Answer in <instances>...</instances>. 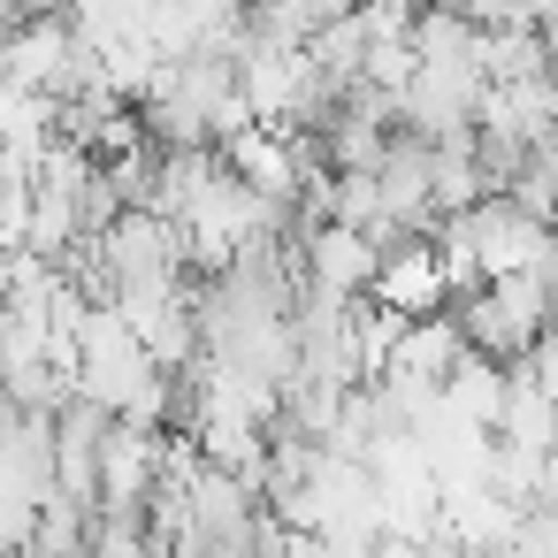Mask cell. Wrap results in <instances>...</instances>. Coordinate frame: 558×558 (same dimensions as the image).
<instances>
[{
  "label": "cell",
  "instance_id": "6da1fadb",
  "mask_svg": "<svg viewBox=\"0 0 558 558\" xmlns=\"http://www.w3.org/2000/svg\"><path fill=\"white\" fill-rule=\"evenodd\" d=\"M375 299L398 306V314H444V306H451V268H444L436 230H413V238H398V245L383 253Z\"/></svg>",
  "mask_w": 558,
  "mask_h": 558
},
{
  "label": "cell",
  "instance_id": "7a4b0ae2",
  "mask_svg": "<svg viewBox=\"0 0 558 558\" xmlns=\"http://www.w3.org/2000/svg\"><path fill=\"white\" fill-rule=\"evenodd\" d=\"M299 253H306V276L322 283V291H344V299H367L375 291V268H383V245L360 230V222H314L306 238H299Z\"/></svg>",
  "mask_w": 558,
  "mask_h": 558
},
{
  "label": "cell",
  "instance_id": "3957f363",
  "mask_svg": "<svg viewBox=\"0 0 558 558\" xmlns=\"http://www.w3.org/2000/svg\"><path fill=\"white\" fill-rule=\"evenodd\" d=\"M451 314H459L466 344H474V352H489V360H527V352H535V344H527V329L512 322V306L497 299V283L459 291V299H451Z\"/></svg>",
  "mask_w": 558,
  "mask_h": 558
},
{
  "label": "cell",
  "instance_id": "277c9868",
  "mask_svg": "<svg viewBox=\"0 0 558 558\" xmlns=\"http://www.w3.org/2000/svg\"><path fill=\"white\" fill-rule=\"evenodd\" d=\"M383 9H428V0H383Z\"/></svg>",
  "mask_w": 558,
  "mask_h": 558
}]
</instances>
